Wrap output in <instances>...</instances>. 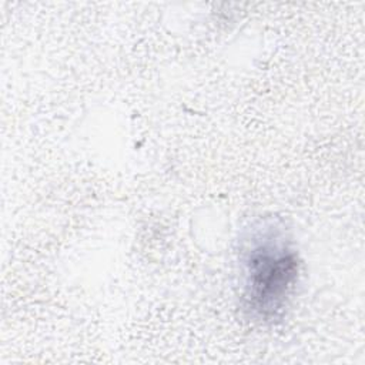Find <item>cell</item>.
Returning <instances> with one entry per match:
<instances>
[{
	"mask_svg": "<svg viewBox=\"0 0 365 365\" xmlns=\"http://www.w3.org/2000/svg\"><path fill=\"white\" fill-rule=\"evenodd\" d=\"M244 265L247 309L258 319L278 318L298 279L299 261L295 250L281 231L269 227L251 238Z\"/></svg>",
	"mask_w": 365,
	"mask_h": 365,
	"instance_id": "1",
	"label": "cell"
}]
</instances>
